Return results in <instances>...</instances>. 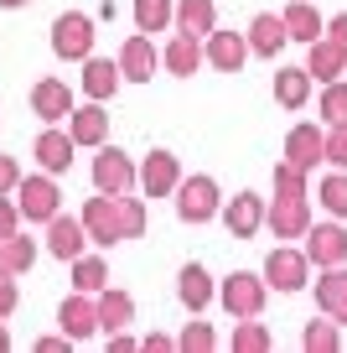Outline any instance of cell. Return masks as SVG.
<instances>
[{
	"instance_id": "obj_1",
	"label": "cell",
	"mask_w": 347,
	"mask_h": 353,
	"mask_svg": "<svg viewBox=\"0 0 347 353\" xmlns=\"http://www.w3.org/2000/svg\"><path fill=\"white\" fill-rule=\"evenodd\" d=\"M171 192H176V219L182 223H207V219H218V208H223V203H218V182L207 172L182 176Z\"/></svg>"
},
{
	"instance_id": "obj_2",
	"label": "cell",
	"mask_w": 347,
	"mask_h": 353,
	"mask_svg": "<svg viewBox=\"0 0 347 353\" xmlns=\"http://www.w3.org/2000/svg\"><path fill=\"white\" fill-rule=\"evenodd\" d=\"M218 296H223L228 317H260L264 301H270V286H264V276H254V270H233V276L218 286Z\"/></svg>"
},
{
	"instance_id": "obj_3",
	"label": "cell",
	"mask_w": 347,
	"mask_h": 353,
	"mask_svg": "<svg viewBox=\"0 0 347 353\" xmlns=\"http://www.w3.org/2000/svg\"><path fill=\"white\" fill-rule=\"evenodd\" d=\"M16 208H21V219L26 223H47L57 208H63V192H57V182H52V172H42V176H21L16 182Z\"/></svg>"
},
{
	"instance_id": "obj_4",
	"label": "cell",
	"mask_w": 347,
	"mask_h": 353,
	"mask_svg": "<svg viewBox=\"0 0 347 353\" xmlns=\"http://www.w3.org/2000/svg\"><path fill=\"white\" fill-rule=\"evenodd\" d=\"M52 52L63 57V63H83V57L94 52V21H88L83 11H63L52 21Z\"/></svg>"
},
{
	"instance_id": "obj_5",
	"label": "cell",
	"mask_w": 347,
	"mask_h": 353,
	"mask_svg": "<svg viewBox=\"0 0 347 353\" xmlns=\"http://www.w3.org/2000/svg\"><path fill=\"white\" fill-rule=\"evenodd\" d=\"M264 223L275 229V239H301L311 229V203L306 192H275V208H264Z\"/></svg>"
},
{
	"instance_id": "obj_6",
	"label": "cell",
	"mask_w": 347,
	"mask_h": 353,
	"mask_svg": "<svg viewBox=\"0 0 347 353\" xmlns=\"http://www.w3.org/2000/svg\"><path fill=\"white\" fill-rule=\"evenodd\" d=\"M94 188L109 192V198H120V192H135V161L114 145H98L94 156Z\"/></svg>"
},
{
	"instance_id": "obj_7",
	"label": "cell",
	"mask_w": 347,
	"mask_h": 353,
	"mask_svg": "<svg viewBox=\"0 0 347 353\" xmlns=\"http://www.w3.org/2000/svg\"><path fill=\"white\" fill-rule=\"evenodd\" d=\"M83 234H88V244H120V203L109 198V192H98V198H88L83 203Z\"/></svg>"
},
{
	"instance_id": "obj_8",
	"label": "cell",
	"mask_w": 347,
	"mask_h": 353,
	"mask_svg": "<svg viewBox=\"0 0 347 353\" xmlns=\"http://www.w3.org/2000/svg\"><path fill=\"white\" fill-rule=\"evenodd\" d=\"M301 239H306L301 254L316 265V270H326V265H342V260H347V229H342V223H316V229H306Z\"/></svg>"
},
{
	"instance_id": "obj_9",
	"label": "cell",
	"mask_w": 347,
	"mask_h": 353,
	"mask_svg": "<svg viewBox=\"0 0 347 353\" xmlns=\"http://www.w3.org/2000/svg\"><path fill=\"white\" fill-rule=\"evenodd\" d=\"M306 276H311V260H306L301 250H270V260H264V286H275V291H301Z\"/></svg>"
},
{
	"instance_id": "obj_10",
	"label": "cell",
	"mask_w": 347,
	"mask_h": 353,
	"mask_svg": "<svg viewBox=\"0 0 347 353\" xmlns=\"http://www.w3.org/2000/svg\"><path fill=\"white\" fill-rule=\"evenodd\" d=\"M135 182L145 188V198H166V192L182 182V166H176L171 151H151L140 166H135Z\"/></svg>"
},
{
	"instance_id": "obj_11",
	"label": "cell",
	"mask_w": 347,
	"mask_h": 353,
	"mask_svg": "<svg viewBox=\"0 0 347 353\" xmlns=\"http://www.w3.org/2000/svg\"><path fill=\"white\" fill-rule=\"evenodd\" d=\"M114 63H120V78H130V83H151V73L161 68V52L151 47V37H145V32H135L130 42L120 47Z\"/></svg>"
},
{
	"instance_id": "obj_12",
	"label": "cell",
	"mask_w": 347,
	"mask_h": 353,
	"mask_svg": "<svg viewBox=\"0 0 347 353\" xmlns=\"http://www.w3.org/2000/svg\"><path fill=\"white\" fill-rule=\"evenodd\" d=\"M218 213H223V223H228L233 239H254V234L264 229V198L260 192H239V198L228 203V208H218Z\"/></svg>"
},
{
	"instance_id": "obj_13",
	"label": "cell",
	"mask_w": 347,
	"mask_h": 353,
	"mask_svg": "<svg viewBox=\"0 0 347 353\" xmlns=\"http://www.w3.org/2000/svg\"><path fill=\"white\" fill-rule=\"evenodd\" d=\"M88 234H83V219H67L63 208L47 219V254H57V260H73V254H83Z\"/></svg>"
},
{
	"instance_id": "obj_14",
	"label": "cell",
	"mask_w": 347,
	"mask_h": 353,
	"mask_svg": "<svg viewBox=\"0 0 347 353\" xmlns=\"http://www.w3.org/2000/svg\"><path fill=\"white\" fill-rule=\"evenodd\" d=\"M57 322H63L67 343H83L98 332V312H94V296L88 291H73V296L63 301V312H57Z\"/></svg>"
},
{
	"instance_id": "obj_15",
	"label": "cell",
	"mask_w": 347,
	"mask_h": 353,
	"mask_svg": "<svg viewBox=\"0 0 347 353\" xmlns=\"http://www.w3.org/2000/svg\"><path fill=\"white\" fill-rule=\"evenodd\" d=\"M202 57L218 68V73H239L244 68V57H249V42H244L239 32H207V47H202Z\"/></svg>"
},
{
	"instance_id": "obj_16",
	"label": "cell",
	"mask_w": 347,
	"mask_h": 353,
	"mask_svg": "<svg viewBox=\"0 0 347 353\" xmlns=\"http://www.w3.org/2000/svg\"><path fill=\"white\" fill-rule=\"evenodd\" d=\"M316 312H326L337 327H347V270L342 265H326V276L316 281Z\"/></svg>"
},
{
	"instance_id": "obj_17",
	"label": "cell",
	"mask_w": 347,
	"mask_h": 353,
	"mask_svg": "<svg viewBox=\"0 0 347 353\" xmlns=\"http://www.w3.org/2000/svg\"><path fill=\"white\" fill-rule=\"evenodd\" d=\"M244 42H249V52H260V57H280L285 42H291V32H285V21L275 11H260L249 21V37H244Z\"/></svg>"
},
{
	"instance_id": "obj_18",
	"label": "cell",
	"mask_w": 347,
	"mask_h": 353,
	"mask_svg": "<svg viewBox=\"0 0 347 353\" xmlns=\"http://www.w3.org/2000/svg\"><path fill=\"white\" fill-rule=\"evenodd\" d=\"M32 110L42 114L47 125L67 120V110H73V94H67V83H63V78H36V83H32Z\"/></svg>"
},
{
	"instance_id": "obj_19",
	"label": "cell",
	"mask_w": 347,
	"mask_h": 353,
	"mask_svg": "<svg viewBox=\"0 0 347 353\" xmlns=\"http://www.w3.org/2000/svg\"><path fill=\"white\" fill-rule=\"evenodd\" d=\"M67 135H73V145H104L109 135V114L104 104H83V110H67Z\"/></svg>"
},
{
	"instance_id": "obj_20",
	"label": "cell",
	"mask_w": 347,
	"mask_h": 353,
	"mask_svg": "<svg viewBox=\"0 0 347 353\" xmlns=\"http://www.w3.org/2000/svg\"><path fill=\"white\" fill-rule=\"evenodd\" d=\"M94 312H98V327L104 332H120V327H130L135 322V296L130 291H94Z\"/></svg>"
},
{
	"instance_id": "obj_21",
	"label": "cell",
	"mask_w": 347,
	"mask_h": 353,
	"mask_svg": "<svg viewBox=\"0 0 347 353\" xmlns=\"http://www.w3.org/2000/svg\"><path fill=\"white\" fill-rule=\"evenodd\" d=\"M171 26L182 37H197V42H202V37L218 26V6L213 0H182V6H171Z\"/></svg>"
},
{
	"instance_id": "obj_22",
	"label": "cell",
	"mask_w": 347,
	"mask_h": 353,
	"mask_svg": "<svg viewBox=\"0 0 347 353\" xmlns=\"http://www.w3.org/2000/svg\"><path fill=\"white\" fill-rule=\"evenodd\" d=\"M73 151H78V145H73V135H67V130H57V125H47V130L36 135V161H42V172H52V176L73 166Z\"/></svg>"
},
{
	"instance_id": "obj_23",
	"label": "cell",
	"mask_w": 347,
	"mask_h": 353,
	"mask_svg": "<svg viewBox=\"0 0 347 353\" xmlns=\"http://www.w3.org/2000/svg\"><path fill=\"white\" fill-rule=\"evenodd\" d=\"M120 83H125V78H120V63L94 57V52L83 57V94H88V99H98V104L114 99V88H120Z\"/></svg>"
},
{
	"instance_id": "obj_24",
	"label": "cell",
	"mask_w": 347,
	"mask_h": 353,
	"mask_svg": "<svg viewBox=\"0 0 347 353\" xmlns=\"http://www.w3.org/2000/svg\"><path fill=\"white\" fill-rule=\"evenodd\" d=\"M285 161L311 172V166L322 161V130H316V125H295V130L285 135Z\"/></svg>"
},
{
	"instance_id": "obj_25",
	"label": "cell",
	"mask_w": 347,
	"mask_h": 353,
	"mask_svg": "<svg viewBox=\"0 0 347 353\" xmlns=\"http://www.w3.org/2000/svg\"><path fill=\"white\" fill-rule=\"evenodd\" d=\"M32 265H36V239H26L21 229L0 234V270H6V276H26Z\"/></svg>"
},
{
	"instance_id": "obj_26",
	"label": "cell",
	"mask_w": 347,
	"mask_h": 353,
	"mask_svg": "<svg viewBox=\"0 0 347 353\" xmlns=\"http://www.w3.org/2000/svg\"><path fill=\"white\" fill-rule=\"evenodd\" d=\"M176 296H182L187 312H202L213 301V276H207L202 265H182V276H176Z\"/></svg>"
},
{
	"instance_id": "obj_27",
	"label": "cell",
	"mask_w": 347,
	"mask_h": 353,
	"mask_svg": "<svg viewBox=\"0 0 347 353\" xmlns=\"http://www.w3.org/2000/svg\"><path fill=\"white\" fill-rule=\"evenodd\" d=\"M311 47V63H306V73L311 78H322V83H332V78H342V68H347V52L337 42H326V37H316V42H306Z\"/></svg>"
},
{
	"instance_id": "obj_28",
	"label": "cell",
	"mask_w": 347,
	"mask_h": 353,
	"mask_svg": "<svg viewBox=\"0 0 347 353\" xmlns=\"http://www.w3.org/2000/svg\"><path fill=\"white\" fill-rule=\"evenodd\" d=\"M280 21H285V32H291V42H316V37H322V16H316L311 0H291L280 11Z\"/></svg>"
},
{
	"instance_id": "obj_29",
	"label": "cell",
	"mask_w": 347,
	"mask_h": 353,
	"mask_svg": "<svg viewBox=\"0 0 347 353\" xmlns=\"http://www.w3.org/2000/svg\"><path fill=\"white\" fill-rule=\"evenodd\" d=\"M161 63H166V73L192 78L197 68H202V42H197V37H182V32H176V42L161 52Z\"/></svg>"
},
{
	"instance_id": "obj_30",
	"label": "cell",
	"mask_w": 347,
	"mask_h": 353,
	"mask_svg": "<svg viewBox=\"0 0 347 353\" xmlns=\"http://www.w3.org/2000/svg\"><path fill=\"white\" fill-rule=\"evenodd\" d=\"M275 99H280L285 110H301V104L311 99V73H306V68H280V73H275Z\"/></svg>"
},
{
	"instance_id": "obj_31",
	"label": "cell",
	"mask_w": 347,
	"mask_h": 353,
	"mask_svg": "<svg viewBox=\"0 0 347 353\" xmlns=\"http://www.w3.org/2000/svg\"><path fill=\"white\" fill-rule=\"evenodd\" d=\"M67 265H73V286H78V291H88V296L109 286V265L98 260V254H73Z\"/></svg>"
},
{
	"instance_id": "obj_32",
	"label": "cell",
	"mask_w": 347,
	"mask_h": 353,
	"mask_svg": "<svg viewBox=\"0 0 347 353\" xmlns=\"http://www.w3.org/2000/svg\"><path fill=\"white\" fill-rule=\"evenodd\" d=\"M171 26V0H135V32H166Z\"/></svg>"
},
{
	"instance_id": "obj_33",
	"label": "cell",
	"mask_w": 347,
	"mask_h": 353,
	"mask_svg": "<svg viewBox=\"0 0 347 353\" xmlns=\"http://www.w3.org/2000/svg\"><path fill=\"white\" fill-rule=\"evenodd\" d=\"M301 348H311V353H332V348H342V327H337L332 317H326V322H306Z\"/></svg>"
},
{
	"instance_id": "obj_34",
	"label": "cell",
	"mask_w": 347,
	"mask_h": 353,
	"mask_svg": "<svg viewBox=\"0 0 347 353\" xmlns=\"http://www.w3.org/2000/svg\"><path fill=\"white\" fill-rule=\"evenodd\" d=\"M270 348V327L254 317H239V327H233V353H264Z\"/></svg>"
},
{
	"instance_id": "obj_35",
	"label": "cell",
	"mask_w": 347,
	"mask_h": 353,
	"mask_svg": "<svg viewBox=\"0 0 347 353\" xmlns=\"http://www.w3.org/2000/svg\"><path fill=\"white\" fill-rule=\"evenodd\" d=\"M120 239H140L145 234V203L140 198H130V192H120Z\"/></svg>"
},
{
	"instance_id": "obj_36",
	"label": "cell",
	"mask_w": 347,
	"mask_h": 353,
	"mask_svg": "<svg viewBox=\"0 0 347 353\" xmlns=\"http://www.w3.org/2000/svg\"><path fill=\"white\" fill-rule=\"evenodd\" d=\"M322 203H326L332 219H347V172L342 166H337L332 176H322Z\"/></svg>"
},
{
	"instance_id": "obj_37",
	"label": "cell",
	"mask_w": 347,
	"mask_h": 353,
	"mask_svg": "<svg viewBox=\"0 0 347 353\" xmlns=\"http://www.w3.org/2000/svg\"><path fill=\"white\" fill-rule=\"evenodd\" d=\"M322 120H326V125H347V83H342V78H332V83H326V94H322Z\"/></svg>"
},
{
	"instance_id": "obj_38",
	"label": "cell",
	"mask_w": 347,
	"mask_h": 353,
	"mask_svg": "<svg viewBox=\"0 0 347 353\" xmlns=\"http://www.w3.org/2000/svg\"><path fill=\"white\" fill-rule=\"evenodd\" d=\"M176 348H187V353H207V348H218V332L207 327V322H187L182 338H176Z\"/></svg>"
},
{
	"instance_id": "obj_39",
	"label": "cell",
	"mask_w": 347,
	"mask_h": 353,
	"mask_svg": "<svg viewBox=\"0 0 347 353\" xmlns=\"http://www.w3.org/2000/svg\"><path fill=\"white\" fill-rule=\"evenodd\" d=\"M322 161H332V166H342V172H347V125L322 130Z\"/></svg>"
},
{
	"instance_id": "obj_40",
	"label": "cell",
	"mask_w": 347,
	"mask_h": 353,
	"mask_svg": "<svg viewBox=\"0 0 347 353\" xmlns=\"http://www.w3.org/2000/svg\"><path fill=\"white\" fill-rule=\"evenodd\" d=\"M275 192H306V172L291 166V161H280L275 166Z\"/></svg>"
},
{
	"instance_id": "obj_41",
	"label": "cell",
	"mask_w": 347,
	"mask_h": 353,
	"mask_svg": "<svg viewBox=\"0 0 347 353\" xmlns=\"http://www.w3.org/2000/svg\"><path fill=\"white\" fill-rule=\"evenodd\" d=\"M21 229V208H16L11 192H0V234H16Z\"/></svg>"
},
{
	"instance_id": "obj_42",
	"label": "cell",
	"mask_w": 347,
	"mask_h": 353,
	"mask_svg": "<svg viewBox=\"0 0 347 353\" xmlns=\"http://www.w3.org/2000/svg\"><path fill=\"white\" fill-rule=\"evenodd\" d=\"M16 301H21V286H16V276H6V270H0V317H11Z\"/></svg>"
},
{
	"instance_id": "obj_43",
	"label": "cell",
	"mask_w": 347,
	"mask_h": 353,
	"mask_svg": "<svg viewBox=\"0 0 347 353\" xmlns=\"http://www.w3.org/2000/svg\"><path fill=\"white\" fill-rule=\"evenodd\" d=\"M16 182H21V161H16V156H0V192H16Z\"/></svg>"
},
{
	"instance_id": "obj_44",
	"label": "cell",
	"mask_w": 347,
	"mask_h": 353,
	"mask_svg": "<svg viewBox=\"0 0 347 353\" xmlns=\"http://www.w3.org/2000/svg\"><path fill=\"white\" fill-rule=\"evenodd\" d=\"M322 37H326V42H337V47L347 52V11L332 16V21H322Z\"/></svg>"
},
{
	"instance_id": "obj_45",
	"label": "cell",
	"mask_w": 347,
	"mask_h": 353,
	"mask_svg": "<svg viewBox=\"0 0 347 353\" xmlns=\"http://www.w3.org/2000/svg\"><path fill=\"white\" fill-rule=\"evenodd\" d=\"M140 348H145V353H166V348H176V343L166 338V332H145V338H140Z\"/></svg>"
},
{
	"instance_id": "obj_46",
	"label": "cell",
	"mask_w": 347,
	"mask_h": 353,
	"mask_svg": "<svg viewBox=\"0 0 347 353\" xmlns=\"http://www.w3.org/2000/svg\"><path fill=\"white\" fill-rule=\"evenodd\" d=\"M109 348H114V353H130V348H140V343H135L130 332L120 327V332H109Z\"/></svg>"
},
{
	"instance_id": "obj_47",
	"label": "cell",
	"mask_w": 347,
	"mask_h": 353,
	"mask_svg": "<svg viewBox=\"0 0 347 353\" xmlns=\"http://www.w3.org/2000/svg\"><path fill=\"white\" fill-rule=\"evenodd\" d=\"M36 348H42V353H63L67 348V332H52V338H42Z\"/></svg>"
},
{
	"instance_id": "obj_48",
	"label": "cell",
	"mask_w": 347,
	"mask_h": 353,
	"mask_svg": "<svg viewBox=\"0 0 347 353\" xmlns=\"http://www.w3.org/2000/svg\"><path fill=\"white\" fill-rule=\"evenodd\" d=\"M11 348V332H6V317H0V353Z\"/></svg>"
},
{
	"instance_id": "obj_49",
	"label": "cell",
	"mask_w": 347,
	"mask_h": 353,
	"mask_svg": "<svg viewBox=\"0 0 347 353\" xmlns=\"http://www.w3.org/2000/svg\"><path fill=\"white\" fill-rule=\"evenodd\" d=\"M0 6H6V11H16V6H26V0H0Z\"/></svg>"
}]
</instances>
